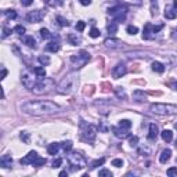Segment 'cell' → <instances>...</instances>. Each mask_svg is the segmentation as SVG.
Returning a JSON list of instances; mask_svg holds the SVG:
<instances>
[{"label": "cell", "instance_id": "7a4b0ae2", "mask_svg": "<svg viewBox=\"0 0 177 177\" xmlns=\"http://www.w3.org/2000/svg\"><path fill=\"white\" fill-rule=\"evenodd\" d=\"M79 84V76L78 73L71 72L62 78V80L58 83L57 91L60 94H71L76 90V87Z\"/></svg>", "mask_w": 177, "mask_h": 177}, {"label": "cell", "instance_id": "484cf974", "mask_svg": "<svg viewBox=\"0 0 177 177\" xmlns=\"http://www.w3.org/2000/svg\"><path fill=\"white\" fill-rule=\"evenodd\" d=\"M104 162H105V158H98V159H96V161H93V162L90 163V167L91 169H96V167H98V166H102Z\"/></svg>", "mask_w": 177, "mask_h": 177}, {"label": "cell", "instance_id": "b9f144b4", "mask_svg": "<svg viewBox=\"0 0 177 177\" xmlns=\"http://www.w3.org/2000/svg\"><path fill=\"white\" fill-rule=\"evenodd\" d=\"M90 36L93 37V39L98 37V36H100V31H98L97 28H91V31H90Z\"/></svg>", "mask_w": 177, "mask_h": 177}, {"label": "cell", "instance_id": "816d5d0a", "mask_svg": "<svg viewBox=\"0 0 177 177\" xmlns=\"http://www.w3.org/2000/svg\"><path fill=\"white\" fill-rule=\"evenodd\" d=\"M80 4H83V6H89L91 3V0H79Z\"/></svg>", "mask_w": 177, "mask_h": 177}, {"label": "cell", "instance_id": "7bdbcfd3", "mask_svg": "<svg viewBox=\"0 0 177 177\" xmlns=\"http://www.w3.org/2000/svg\"><path fill=\"white\" fill-rule=\"evenodd\" d=\"M100 177H112V173L107 169H102L101 172H100Z\"/></svg>", "mask_w": 177, "mask_h": 177}, {"label": "cell", "instance_id": "d590c367", "mask_svg": "<svg viewBox=\"0 0 177 177\" xmlns=\"http://www.w3.org/2000/svg\"><path fill=\"white\" fill-rule=\"evenodd\" d=\"M57 21H58V24H60L61 26H68L69 25L68 19H65L64 17H61V15H60V17H57Z\"/></svg>", "mask_w": 177, "mask_h": 177}, {"label": "cell", "instance_id": "5bb4252c", "mask_svg": "<svg viewBox=\"0 0 177 177\" xmlns=\"http://www.w3.org/2000/svg\"><path fill=\"white\" fill-rule=\"evenodd\" d=\"M37 152L36 151H31V152H28V155L25 156V158H22L19 162L22 163V165H32L33 163V161L37 158Z\"/></svg>", "mask_w": 177, "mask_h": 177}, {"label": "cell", "instance_id": "7402d4cb", "mask_svg": "<svg viewBox=\"0 0 177 177\" xmlns=\"http://www.w3.org/2000/svg\"><path fill=\"white\" fill-rule=\"evenodd\" d=\"M46 50L50 51V53H57L60 50V44L55 43V42H50V43L46 46Z\"/></svg>", "mask_w": 177, "mask_h": 177}, {"label": "cell", "instance_id": "3957f363", "mask_svg": "<svg viewBox=\"0 0 177 177\" xmlns=\"http://www.w3.org/2000/svg\"><path fill=\"white\" fill-rule=\"evenodd\" d=\"M149 111L156 115H177V105L156 102V104H151Z\"/></svg>", "mask_w": 177, "mask_h": 177}, {"label": "cell", "instance_id": "6f0895ef", "mask_svg": "<svg viewBox=\"0 0 177 177\" xmlns=\"http://www.w3.org/2000/svg\"><path fill=\"white\" fill-rule=\"evenodd\" d=\"M176 148H177V141H176Z\"/></svg>", "mask_w": 177, "mask_h": 177}, {"label": "cell", "instance_id": "6da1fadb", "mask_svg": "<svg viewBox=\"0 0 177 177\" xmlns=\"http://www.w3.org/2000/svg\"><path fill=\"white\" fill-rule=\"evenodd\" d=\"M21 111L33 116H43L61 112V107L51 101H26L21 105Z\"/></svg>", "mask_w": 177, "mask_h": 177}, {"label": "cell", "instance_id": "d6a6232c", "mask_svg": "<svg viewBox=\"0 0 177 177\" xmlns=\"http://www.w3.org/2000/svg\"><path fill=\"white\" fill-rule=\"evenodd\" d=\"M4 15L7 17L8 19H14V18H17V13H15L14 10H6L4 11Z\"/></svg>", "mask_w": 177, "mask_h": 177}, {"label": "cell", "instance_id": "277c9868", "mask_svg": "<svg viewBox=\"0 0 177 177\" xmlns=\"http://www.w3.org/2000/svg\"><path fill=\"white\" fill-rule=\"evenodd\" d=\"M89 61H90V54H89L86 50L79 51L78 54H73L72 57H71V64H72L73 69L82 68V66H84Z\"/></svg>", "mask_w": 177, "mask_h": 177}, {"label": "cell", "instance_id": "db71d44e", "mask_svg": "<svg viewBox=\"0 0 177 177\" xmlns=\"http://www.w3.org/2000/svg\"><path fill=\"white\" fill-rule=\"evenodd\" d=\"M60 176H61V177L62 176H66V172H61V173H60Z\"/></svg>", "mask_w": 177, "mask_h": 177}, {"label": "cell", "instance_id": "7c38bea8", "mask_svg": "<svg viewBox=\"0 0 177 177\" xmlns=\"http://www.w3.org/2000/svg\"><path fill=\"white\" fill-rule=\"evenodd\" d=\"M105 47H108V49H123L125 47V43H123L122 40L119 39H114V37H109L104 42Z\"/></svg>", "mask_w": 177, "mask_h": 177}, {"label": "cell", "instance_id": "9a60e30c", "mask_svg": "<svg viewBox=\"0 0 177 177\" xmlns=\"http://www.w3.org/2000/svg\"><path fill=\"white\" fill-rule=\"evenodd\" d=\"M112 131L118 138H126L129 137V130L127 129H123V127L118 126V127H112Z\"/></svg>", "mask_w": 177, "mask_h": 177}, {"label": "cell", "instance_id": "2e32d148", "mask_svg": "<svg viewBox=\"0 0 177 177\" xmlns=\"http://www.w3.org/2000/svg\"><path fill=\"white\" fill-rule=\"evenodd\" d=\"M22 43L25 46L31 47V49H36V40L33 36H29V35H22Z\"/></svg>", "mask_w": 177, "mask_h": 177}, {"label": "cell", "instance_id": "7dc6e473", "mask_svg": "<svg viewBox=\"0 0 177 177\" xmlns=\"http://www.w3.org/2000/svg\"><path fill=\"white\" fill-rule=\"evenodd\" d=\"M116 93H118V96H119V97L126 98V94H125V90H123V87H116Z\"/></svg>", "mask_w": 177, "mask_h": 177}, {"label": "cell", "instance_id": "603a6c76", "mask_svg": "<svg viewBox=\"0 0 177 177\" xmlns=\"http://www.w3.org/2000/svg\"><path fill=\"white\" fill-rule=\"evenodd\" d=\"M151 66H152V69H154L155 72H158V73H162L163 71H165V65L161 64V62H158V61H154Z\"/></svg>", "mask_w": 177, "mask_h": 177}, {"label": "cell", "instance_id": "8992f818", "mask_svg": "<svg viewBox=\"0 0 177 177\" xmlns=\"http://www.w3.org/2000/svg\"><path fill=\"white\" fill-rule=\"evenodd\" d=\"M55 83L54 80L51 79V78H43V79H40L37 82V84L35 86L33 89V93L35 94H44V93H49L54 89Z\"/></svg>", "mask_w": 177, "mask_h": 177}, {"label": "cell", "instance_id": "5b68a950", "mask_svg": "<svg viewBox=\"0 0 177 177\" xmlns=\"http://www.w3.org/2000/svg\"><path fill=\"white\" fill-rule=\"evenodd\" d=\"M39 80H40V79L37 78L36 73L33 72V71H25V72L21 75L22 86L25 87V89H28V90H33Z\"/></svg>", "mask_w": 177, "mask_h": 177}, {"label": "cell", "instance_id": "f5cc1de1", "mask_svg": "<svg viewBox=\"0 0 177 177\" xmlns=\"http://www.w3.org/2000/svg\"><path fill=\"white\" fill-rule=\"evenodd\" d=\"M173 7H174V11H177V0H174V3H173Z\"/></svg>", "mask_w": 177, "mask_h": 177}, {"label": "cell", "instance_id": "44dd1931", "mask_svg": "<svg viewBox=\"0 0 177 177\" xmlns=\"http://www.w3.org/2000/svg\"><path fill=\"white\" fill-rule=\"evenodd\" d=\"M68 40L71 42V44H73V46H78V44H79L80 42H82L80 36H78V33H69Z\"/></svg>", "mask_w": 177, "mask_h": 177}, {"label": "cell", "instance_id": "30bf717a", "mask_svg": "<svg viewBox=\"0 0 177 177\" xmlns=\"http://www.w3.org/2000/svg\"><path fill=\"white\" fill-rule=\"evenodd\" d=\"M96 136H97V129L93 126V125H87L83 129V133H82V138L84 141H89V143H93L96 140Z\"/></svg>", "mask_w": 177, "mask_h": 177}, {"label": "cell", "instance_id": "f546056e", "mask_svg": "<svg viewBox=\"0 0 177 177\" xmlns=\"http://www.w3.org/2000/svg\"><path fill=\"white\" fill-rule=\"evenodd\" d=\"M39 32H40V36H42V37H43V39H50V37H51V33H50V31H49V29H46V28H42V29H40V31H39Z\"/></svg>", "mask_w": 177, "mask_h": 177}, {"label": "cell", "instance_id": "60d3db41", "mask_svg": "<svg viewBox=\"0 0 177 177\" xmlns=\"http://www.w3.org/2000/svg\"><path fill=\"white\" fill-rule=\"evenodd\" d=\"M112 166H115V167H122L123 166V161L119 158H116L112 161Z\"/></svg>", "mask_w": 177, "mask_h": 177}, {"label": "cell", "instance_id": "f6af8a7d", "mask_svg": "<svg viewBox=\"0 0 177 177\" xmlns=\"http://www.w3.org/2000/svg\"><path fill=\"white\" fill-rule=\"evenodd\" d=\"M137 144H138V137H137V136L130 137V145H131V147H137Z\"/></svg>", "mask_w": 177, "mask_h": 177}, {"label": "cell", "instance_id": "11a10c76", "mask_svg": "<svg viewBox=\"0 0 177 177\" xmlns=\"http://www.w3.org/2000/svg\"><path fill=\"white\" fill-rule=\"evenodd\" d=\"M173 89H174V90H177V82H176V83L173 84Z\"/></svg>", "mask_w": 177, "mask_h": 177}, {"label": "cell", "instance_id": "ba28073f", "mask_svg": "<svg viewBox=\"0 0 177 177\" xmlns=\"http://www.w3.org/2000/svg\"><path fill=\"white\" fill-rule=\"evenodd\" d=\"M163 28V25H158V26H154L152 24H145L144 26V32H143V39H147V40H151L155 37V33H158L161 29Z\"/></svg>", "mask_w": 177, "mask_h": 177}, {"label": "cell", "instance_id": "ffe728a7", "mask_svg": "<svg viewBox=\"0 0 177 177\" xmlns=\"http://www.w3.org/2000/svg\"><path fill=\"white\" fill-rule=\"evenodd\" d=\"M170 155H172V151H170L169 148L163 149L162 154H161V156H159V162H161V163H166L167 161L170 159Z\"/></svg>", "mask_w": 177, "mask_h": 177}, {"label": "cell", "instance_id": "74e56055", "mask_svg": "<svg viewBox=\"0 0 177 177\" xmlns=\"http://www.w3.org/2000/svg\"><path fill=\"white\" fill-rule=\"evenodd\" d=\"M14 32L15 33H18V35H24V33H25V26H22V25H17L14 28Z\"/></svg>", "mask_w": 177, "mask_h": 177}, {"label": "cell", "instance_id": "52a82bcc", "mask_svg": "<svg viewBox=\"0 0 177 177\" xmlns=\"http://www.w3.org/2000/svg\"><path fill=\"white\" fill-rule=\"evenodd\" d=\"M68 162L71 163L72 166V170H78V169H83V167L87 166L86 159L82 154L79 152H71L68 155Z\"/></svg>", "mask_w": 177, "mask_h": 177}, {"label": "cell", "instance_id": "ab89813d", "mask_svg": "<svg viewBox=\"0 0 177 177\" xmlns=\"http://www.w3.org/2000/svg\"><path fill=\"white\" fill-rule=\"evenodd\" d=\"M84 28H86V24H84L83 21H79L76 24V31H78V32H83Z\"/></svg>", "mask_w": 177, "mask_h": 177}, {"label": "cell", "instance_id": "1f68e13d", "mask_svg": "<svg viewBox=\"0 0 177 177\" xmlns=\"http://www.w3.org/2000/svg\"><path fill=\"white\" fill-rule=\"evenodd\" d=\"M108 32H109V35H114V33L118 32V25H116V22H111V24H109Z\"/></svg>", "mask_w": 177, "mask_h": 177}, {"label": "cell", "instance_id": "e0dca14e", "mask_svg": "<svg viewBox=\"0 0 177 177\" xmlns=\"http://www.w3.org/2000/svg\"><path fill=\"white\" fill-rule=\"evenodd\" d=\"M0 165H1V167H4V169L11 167V165H13V158H11V155L6 154V155L1 156V158H0Z\"/></svg>", "mask_w": 177, "mask_h": 177}, {"label": "cell", "instance_id": "e575fe53", "mask_svg": "<svg viewBox=\"0 0 177 177\" xmlns=\"http://www.w3.org/2000/svg\"><path fill=\"white\" fill-rule=\"evenodd\" d=\"M138 154H140V155H149V154H151V149L147 148V147H140V148H138Z\"/></svg>", "mask_w": 177, "mask_h": 177}, {"label": "cell", "instance_id": "681fc988", "mask_svg": "<svg viewBox=\"0 0 177 177\" xmlns=\"http://www.w3.org/2000/svg\"><path fill=\"white\" fill-rule=\"evenodd\" d=\"M32 3H33V0H21L22 6H31Z\"/></svg>", "mask_w": 177, "mask_h": 177}, {"label": "cell", "instance_id": "9f6ffc18", "mask_svg": "<svg viewBox=\"0 0 177 177\" xmlns=\"http://www.w3.org/2000/svg\"><path fill=\"white\" fill-rule=\"evenodd\" d=\"M174 127H176V130H177V123H176V125H174Z\"/></svg>", "mask_w": 177, "mask_h": 177}, {"label": "cell", "instance_id": "cb8c5ba5", "mask_svg": "<svg viewBox=\"0 0 177 177\" xmlns=\"http://www.w3.org/2000/svg\"><path fill=\"white\" fill-rule=\"evenodd\" d=\"M161 136H162L163 141H166V143H170V141L173 140V133L170 130H163L162 133H161Z\"/></svg>", "mask_w": 177, "mask_h": 177}, {"label": "cell", "instance_id": "d6986e66", "mask_svg": "<svg viewBox=\"0 0 177 177\" xmlns=\"http://www.w3.org/2000/svg\"><path fill=\"white\" fill-rule=\"evenodd\" d=\"M60 147H61V144L51 143V144H49V147H47V152H49L50 155H57V152L60 151Z\"/></svg>", "mask_w": 177, "mask_h": 177}, {"label": "cell", "instance_id": "c3c4849f", "mask_svg": "<svg viewBox=\"0 0 177 177\" xmlns=\"http://www.w3.org/2000/svg\"><path fill=\"white\" fill-rule=\"evenodd\" d=\"M10 33H11V29H8V28H3V37L10 36Z\"/></svg>", "mask_w": 177, "mask_h": 177}, {"label": "cell", "instance_id": "4fadbf2b", "mask_svg": "<svg viewBox=\"0 0 177 177\" xmlns=\"http://www.w3.org/2000/svg\"><path fill=\"white\" fill-rule=\"evenodd\" d=\"M126 72H127L126 65H125V64H118V65L114 68V71H112V76H114L115 79H119V78L126 75Z\"/></svg>", "mask_w": 177, "mask_h": 177}, {"label": "cell", "instance_id": "f1b7e54d", "mask_svg": "<svg viewBox=\"0 0 177 177\" xmlns=\"http://www.w3.org/2000/svg\"><path fill=\"white\" fill-rule=\"evenodd\" d=\"M72 145H73V144H72V141L68 140V141H64V143L61 144V147H62V149H64L65 152H69L71 149H72Z\"/></svg>", "mask_w": 177, "mask_h": 177}, {"label": "cell", "instance_id": "8fae6325", "mask_svg": "<svg viewBox=\"0 0 177 177\" xmlns=\"http://www.w3.org/2000/svg\"><path fill=\"white\" fill-rule=\"evenodd\" d=\"M44 18V11L42 10H35V11H29L28 15H26V19L32 24H36V22H40Z\"/></svg>", "mask_w": 177, "mask_h": 177}, {"label": "cell", "instance_id": "ee69618b", "mask_svg": "<svg viewBox=\"0 0 177 177\" xmlns=\"http://www.w3.org/2000/svg\"><path fill=\"white\" fill-rule=\"evenodd\" d=\"M19 137H21V140L24 141V143H29V134L26 133V131H22Z\"/></svg>", "mask_w": 177, "mask_h": 177}, {"label": "cell", "instance_id": "ac0fdd59", "mask_svg": "<svg viewBox=\"0 0 177 177\" xmlns=\"http://www.w3.org/2000/svg\"><path fill=\"white\" fill-rule=\"evenodd\" d=\"M158 133H159L158 126H156L155 123H151V125H149V129H148V138L149 140H155V138L158 137Z\"/></svg>", "mask_w": 177, "mask_h": 177}, {"label": "cell", "instance_id": "4316f807", "mask_svg": "<svg viewBox=\"0 0 177 177\" xmlns=\"http://www.w3.org/2000/svg\"><path fill=\"white\" fill-rule=\"evenodd\" d=\"M177 17V11L172 10V8H167L166 11H165V18L167 19H174Z\"/></svg>", "mask_w": 177, "mask_h": 177}, {"label": "cell", "instance_id": "836d02e7", "mask_svg": "<svg viewBox=\"0 0 177 177\" xmlns=\"http://www.w3.org/2000/svg\"><path fill=\"white\" fill-rule=\"evenodd\" d=\"M126 31H127L129 35H136V33L138 32V28H137V26H134V25H129L126 28Z\"/></svg>", "mask_w": 177, "mask_h": 177}, {"label": "cell", "instance_id": "f907efd6", "mask_svg": "<svg viewBox=\"0 0 177 177\" xmlns=\"http://www.w3.org/2000/svg\"><path fill=\"white\" fill-rule=\"evenodd\" d=\"M6 76H7V69H6V68H3V69H1V78H0V79L3 80L4 78H6Z\"/></svg>", "mask_w": 177, "mask_h": 177}, {"label": "cell", "instance_id": "8d00e7d4", "mask_svg": "<svg viewBox=\"0 0 177 177\" xmlns=\"http://www.w3.org/2000/svg\"><path fill=\"white\" fill-rule=\"evenodd\" d=\"M39 61H40V64H43V65H49V64H50V58L47 57V55H40Z\"/></svg>", "mask_w": 177, "mask_h": 177}, {"label": "cell", "instance_id": "9c48e42d", "mask_svg": "<svg viewBox=\"0 0 177 177\" xmlns=\"http://www.w3.org/2000/svg\"><path fill=\"white\" fill-rule=\"evenodd\" d=\"M109 15L112 18L118 22H123L125 18H126V8L122 7V6H116V7L111 8L109 10Z\"/></svg>", "mask_w": 177, "mask_h": 177}, {"label": "cell", "instance_id": "f35d334b", "mask_svg": "<svg viewBox=\"0 0 177 177\" xmlns=\"http://www.w3.org/2000/svg\"><path fill=\"white\" fill-rule=\"evenodd\" d=\"M166 173L170 177H177V167H169Z\"/></svg>", "mask_w": 177, "mask_h": 177}, {"label": "cell", "instance_id": "bcb514c9", "mask_svg": "<svg viewBox=\"0 0 177 177\" xmlns=\"http://www.w3.org/2000/svg\"><path fill=\"white\" fill-rule=\"evenodd\" d=\"M62 165V159L61 158H57L53 161V167H60Z\"/></svg>", "mask_w": 177, "mask_h": 177}, {"label": "cell", "instance_id": "d4e9b609", "mask_svg": "<svg viewBox=\"0 0 177 177\" xmlns=\"http://www.w3.org/2000/svg\"><path fill=\"white\" fill-rule=\"evenodd\" d=\"M33 72L36 73V76L39 78V79H43V78H46V71H44V68H42V66H37V68L33 69Z\"/></svg>", "mask_w": 177, "mask_h": 177}, {"label": "cell", "instance_id": "4dcf8cb0", "mask_svg": "<svg viewBox=\"0 0 177 177\" xmlns=\"http://www.w3.org/2000/svg\"><path fill=\"white\" fill-rule=\"evenodd\" d=\"M119 126L123 127V129H127V130H129V129L131 127V122L129 119H123V120H120V122H119Z\"/></svg>", "mask_w": 177, "mask_h": 177}, {"label": "cell", "instance_id": "83f0119b", "mask_svg": "<svg viewBox=\"0 0 177 177\" xmlns=\"http://www.w3.org/2000/svg\"><path fill=\"white\" fill-rule=\"evenodd\" d=\"M46 165V159L42 158V156H37L35 161H33L32 166H36V167H40V166H44Z\"/></svg>", "mask_w": 177, "mask_h": 177}]
</instances>
